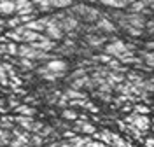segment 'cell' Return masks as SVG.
Instances as JSON below:
<instances>
[{"mask_svg": "<svg viewBox=\"0 0 154 147\" xmlns=\"http://www.w3.org/2000/svg\"><path fill=\"white\" fill-rule=\"evenodd\" d=\"M16 63H18V65H19L23 70H33V67H35V65H33V60L21 58V56H19V60L16 61Z\"/></svg>", "mask_w": 154, "mask_h": 147, "instance_id": "cell-23", "label": "cell"}, {"mask_svg": "<svg viewBox=\"0 0 154 147\" xmlns=\"http://www.w3.org/2000/svg\"><path fill=\"white\" fill-rule=\"evenodd\" d=\"M16 12V2L14 0H0V14L12 16Z\"/></svg>", "mask_w": 154, "mask_h": 147, "instance_id": "cell-12", "label": "cell"}, {"mask_svg": "<svg viewBox=\"0 0 154 147\" xmlns=\"http://www.w3.org/2000/svg\"><path fill=\"white\" fill-rule=\"evenodd\" d=\"M5 49H7L5 54H9V56H16V54H18V46H16V42H12V40H9V42L5 44Z\"/></svg>", "mask_w": 154, "mask_h": 147, "instance_id": "cell-28", "label": "cell"}, {"mask_svg": "<svg viewBox=\"0 0 154 147\" xmlns=\"http://www.w3.org/2000/svg\"><path fill=\"white\" fill-rule=\"evenodd\" d=\"M37 74L38 75H42V79H46V81H56V79L63 77V72H51V70H48L46 67L38 69Z\"/></svg>", "mask_w": 154, "mask_h": 147, "instance_id": "cell-14", "label": "cell"}, {"mask_svg": "<svg viewBox=\"0 0 154 147\" xmlns=\"http://www.w3.org/2000/svg\"><path fill=\"white\" fill-rule=\"evenodd\" d=\"M18 56L21 58H28V60H53V56L46 53V51H40V49H35L32 44H21L18 46Z\"/></svg>", "mask_w": 154, "mask_h": 147, "instance_id": "cell-1", "label": "cell"}, {"mask_svg": "<svg viewBox=\"0 0 154 147\" xmlns=\"http://www.w3.org/2000/svg\"><path fill=\"white\" fill-rule=\"evenodd\" d=\"M126 2V5H128V4H133V2H137V0H125Z\"/></svg>", "mask_w": 154, "mask_h": 147, "instance_id": "cell-43", "label": "cell"}, {"mask_svg": "<svg viewBox=\"0 0 154 147\" xmlns=\"http://www.w3.org/2000/svg\"><path fill=\"white\" fill-rule=\"evenodd\" d=\"M46 37H49L51 40H60V39H63V30L60 28V25L58 23H51V25H48L46 26Z\"/></svg>", "mask_w": 154, "mask_h": 147, "instance_id": "cell-8", "label": "cell"}, {"mask_svg": "<svg viewBox=\"0 0 154 147\" xmlns=\"http://www.w3.org/2000/svg\"><path fill=\"white\" fill-rule=\"evenodd\" d=\"M25 28H28V30H33V32H44L46 30V25L42 23L40 20H33V21H28V23H25Z\"/></svg>", "mask_w": 154, "mask_h": 147, "instance_id": "cell-16", "label": "cell"}, {"mask_svg": "<svg viewBox=\"0 0 154 147\" xmlns=\"http://www.w3.org/2000/svg\"><path fill=\"white\" fill-rule=\"evenodd\" d=\"M103 53L107 54H110L112 58H125V56H133L135 51H130V49L126 47L125 42H121V40H114V42H110V44H107L105 47H103Z\"/></svg>", "mask_w": 154, "mask_h": 147, "instance_id": "cell-2", "label": "cell"}, {"mask_svg": "<svg viewBox=\"0 0 154 147\" xmlns=\"http://www.w3.org/2000/svg\"><path fill=\"white\" fill-rule=\"evenodd\" d=\"M107 37H98V35H86V42L91 46V47H100L103 42H105Z\"/></svg>", "mask_w": 154, "mask_h": 147, "instance_id": "cell-19", "label": "cell"}, {"mask_svg": "<svg viewBox=\"0 0 154 147\" xmlns=\"http://www.w3.org/2000/svg\"><path fill=\"white\" fill-rule=\"evenodd\" d=\"M53 9H67L72 5V0H51Z\"/></svg>", "mask_w": 154, "mask_h": 147, "instance_id": "cell-25", "label": "cell"}, {"mask_svg": "<svg viewBox=\"0 0 154 147\" xmlns=\"http://www.w3.org/2000/svg\"><path fill=\"white\" fill-rule=\"evenodd\" d=\"M42 142H44V137H40L38 133L30 137V145H33V147H40L42 145Z\"/></svg>", "mask_w": 154, "mask_h": 147, "instance_id": "cell-30", "label": "cell"}, {"mask_svg": "<svg viewBox=\"0 0 154 147\" xmlns=\"http://www.w3.org/2000/svg\"><path fill=\"white\" fill-rule=\"evenodd\" d=\"M46 69L51 70V72H63V74H65L67 69H68V65H67V61H63V60L53 58V60H49V61H48Z\"/></svg>", "mask_w": 154, "mask_h": 147, "instance_id": "cell-10", "label": "cell"}, {"mask_svg": "<svg viewBox=\"0 0 154 147\" xmlns=\"http://www.w3.org/2000/svg\"><path fill=\"white\" fill-rule=\"evenodd\" d=\"M14 121H16L23 130H26V131H33V133H38V131L44 128L42 123L33 121V118H30V116H19V114H18V116L14 118Z\"/></svg>", "mask_w": 154, "mask_h": 147, "instance_id": "cell-3", "label": "cell"}, {"mask_svg": "<svg viewBox=\"0 0 154 147\" xmlns=\"http://www.w3.org/2000/svg\"><path fill=\"white\" fill-rule=\"evenodd\" d=\"M67 98L68 100H79V98H86V93H81L79 89H67Z\"/></svg>", "mask_w": 154, "mask_h": 147, "instance_id": "cell-26", "label": "cell"}, {"mask_svg": "<svg viewBox=\"0 0 154 147\" xmlns=\"http://www.w3.org/2000/svg\"><path fill=\"white\" fill-rule=\"evenodd\" d=\"M145 47L151 49V51H154V42H147V44H145Z\"/></svg>", "mask_w": 154, "mask_h": 147, "instance_id": "cell-41", "label": "cell"}, {"mask_svg": "<svg viewBox=\"0 0 154 147\" xmlns=\"http://www.w3.org/2000/svg\"><path fill=\"white\" fill-rule=\"evenodd\" d=\"M135 112H137V114H149V107H144V105H137V107H135Z\"/></svg>", "mask_w": 154, "mask_h": 147, "instance_id": "cell-38", "label": "cell"}, {"mask_svg": "<svg viewBox=\"0 0 154 147\" xmlns=\"http://www.w3.org/2000/svg\"><path fill=\"white\" fill-rule=\"evenodd\" d=\"M40 147H60V144H51V145H40Z\"/></svg>", "mask_w": 154, "mask_h": 147, "instance_id": "cell-42", "label": "cell"}, {"mask_svg": "<svg viewBox=\"0 0 154 147\" xmlns=\"http://www.w3.org/2000/svg\"><path fill=\"white\" fill-rule=\"evenodd\" d=\"M16 2V12L18 16H23V14H32L35 11V5L32 0H14Z\"/></svg>", "mask_w": 154, "mask_h": 147, "instance_id": "cell-7", "label": "cell"}, {"mask_svg": "<svg viewBox=\"0 0 154 147\" xmlns=\"http://www.w3.org/2000/svg\"><path fill=\"white\" fill-rule=\"evenodd\" d=\"M74 130H75V131H81V133H88V135H93L96 131V128L93 126L91 123H88V121H84V119H81V118L75 119Z\"/></svg>", "mask_w": 154, "mask_h": 147, "instance_id": "cell-9", "label": "cell"}, {"mask_svg": "<svg viewBox=\"0 0 154 147\" xmlns=\"http://www.w3.org/2000/svg\"><path fill=\"white\" fill-rule=\"evenodd\" d=\"M126 32H128L130 35H133V37L142 35V28H135V26H126Z\"/></svg>", "mask_w": 154, "mask_h": 147, "instance_id": "cell-34", "label": "cell"}, {"mask_svg": "<svg viewBox=\"0 0 154 147\" xmlns=\"http://www.w3.org/2000/svg\"><path fill=\"white\" fill-rule=\"evenodd\" d=\"M95 28L102 30V32H107V33H112V32H116V25L110 20H107V18H100V20L96 21Z\"/></svg>", "mask_w": 154, "mask_h": 147, "instance_id": "cell-13", "label": "cell"}, {"mask_svg": "<svg viewBox=\"0 0 154 147\" xmlns=\"http://www.w3.org/2000/svg\"><path fill=\"white\" fill-rule=\"evenodd\" d=\"M140 56L145 60V65L147 67L154 69V53H151V51H140Z\"/></svg>", "mask_w": 154, "mask_h": 147, "instance_id": "cell-22", "label": "cell"}, {"mask_svg": "<svg viewBox=\"0 0 154 147\" xmlns=\"http://www.w3.org/2000/svg\"><path fill=\"white\" fill-rule=\"evenodd\" d=\"M5 25L11 26V28H18L19 25H21V18H19V16H18V18H12V20H9Z\"/></svg>", "mask_w": 154, "mask_h": 147, "instance_id": "cell-36", "label": "cell"}, {"mask_svg": "<svg viewBox=\"0 0 154 147\" xmlns=\"http://www.w3.org/2000/svg\"><path fill=\"white\" fill-rule=\"evenodd\" d=\"M93 60H95V61H102V63H109V61H110V60H112V56H110V54H107V53H103V54H98V56H93Z\"/></svg>", "mask_w": 154, "mask_h": 147, "instance_id": "cell-32", "label": "cell"}, {"mask_svg": "<svg viewBox=\"0 0 154 147\" xmlns=\"http://www.w3.org/2000/svg\"><path fill=\"white\" fill-rule=\"evenodd\" d=\"M9 145H11V147H30V144L23 142V140H19V138H12Z\"/></svg>", "mask_w": 154, "mask_h": 147, "instance_id": "cell-33", "label": "cell"}, {"mask_svg": "<svg viewBox=\"0 0 154 147\" xmlns=\"http://www.w3.org/2000/svg\"><path fill=\"white\" fill-rule=\"evenodd\" d=\"M61 116H63V119H68V121H75L79 118V114H77L75 110H70V109H65L61 112Z\"/></svg>", "mask_w": 154, "mask_h": 147, "instance_id": "cell-29", "label": "cell"}, {"mask_svg": "<svg viewBox=\"0 0 154 147\" xmlns=\"http://www.w3.org/2000/svg\"><path fill=\"white\" fill-rule=\"evenodd\" d=\"M84 75H88L86 70H84V69H79V70H75V72L70 75V79H79V77H84Z\"/></svg>", "mask_w": 154, "mask_h": 147, "instance_id": "cell-37", "label": "cell"}, {"mask_svg": "<svg viewBox=\"0 0 154 147\" xmlns=\"http://www.w3.org/2000/svg\"><path fill=\"white\" fill-rule=\"evenodd\" d=\"M12 135H14V138H19V140H23V142H26V144H30V135L26 130H23V128H16V130H12Z\"/></svg>", "mask_w": 154, "mask_h": 147, "instance_id": "cell-18", "label": "cell"}, {"mask_svg": "<svg viewBox=\"0 0 154 147\" xmlns=\"http://www.w3.org/2000/svg\"><path fill=\"white\" fill-rule=\"evenodd\" d=\"M53 133H54V130H53L51 126H44L40 131H38L40 137H49V135H53Z\"/></svg>", "mask_w": 154, "mask_h": 147, "instance_id": "cell-35", "label": "cell"}, {"mask_svg": "<svg viewBox=\"0 0 154 147\" xmlns=\"http://www.w3.org/2000/svg\"><path fill=\"white\" fill-rule=\"evenodd\" d=\"M0 145H2V142H0Z\"/></svg>", "mask_w": 154, "mask_h": 147, "instance_id": "cell-46", "label": "cell"}, {"mask_svg": "<svg viewBox=\"0 0 154 147\" xmlns=\"http://www.w3.org/2000/svg\"><path fill=\"white\" fill-rule=\"evenodd\" d=\"M145 145L147 147H154V138H147V140H145Z\"/></svg>", "mask_w": 154, "mask_h": 147, "instance_id": "cell-40", "label": "cell"}, {"mask_svg": "<svg viewBox=\"0 0 154 147\" xmlns=\"http://www.w3.org/2000/svg\"><path fill=\"white\" fill-rule=\"evenodd\" d=\"M14 110H16V114H19V116H30V118L35 116V109L30 107V105H26V103H19Z\"/></svg>", "mask_w": 154, "mask_h": 147, "instance_id": "cell-15", "label": "cell"}, {"mask_svg": "<svg viewBox=\"0 0 154 147\" xmlns=\"http://www.w3.org/2000/svg\"><path fill=\"white\" fill-rule=\"evenodd\" d=\"M32 46L35 49H40V51H46V53H49V51H53L54 49V40H51L49 37H42L40 40H35V42H32Z\"/></svg>", "mask_w": 154, "mask_h": 147, "instance_id": "cell-11", "label": "cell"}, {"mask_svg": "<svg viewBox=\"0 0 154 147\" xmlns=\"http://www.w3.org/2000/svg\"><path fill=\"white\" fill-rule=\"evenodd\" d=\"M58 25H60V28L63 30V32H74V30L79 28V20H77L75 16H72V14H65V18L63 20L58 21Z\"/></svg>", "mask_w": 154, "mask_h": 147, "instance_id": "cell-5", "label": "cell"}, {"mask_svg": "<svg viewBox=\"0 0 154 147\" xmlns=\"http://www.w3.org/2000/svg\"><path fill=\"white\" fill-rule=\"evenodd\" d=\"M110 145H114V147H131L126 140H123V138L119 137V135H114L112 133V140H110Z\"/></svg>", "mask_w": 154, "mask_h": 147, "instance_id": "cell-24", "label": "cell"}, {"mask_svg": "<svg viewBox=\"0 0 154 147\" xmlns=\"http://www.w3.org/2000/svg\"><path fill=\"white\" fill-rule=\"evenodd\" d=\"M126 121H128L130 124L137 126L140 131H145V130L149 128V124H151V123H149V118H147V114H137V112H135L133 116H130Z\"/></svg>", "mask_w": 154, "mask_h": 147, "instance_id": "cell-4", "label": "cell"}, {"mask_svg": "<svg viewBox=\"0 0 154 147\" xmlns=\"http://www.w3.org/2000/svg\"><path fill=\"white\" fill-rule=\"evenodd\" d=\"M0 84L9 86V81H7V72L4 70V65H2V63H0Z\"/></svg>", "mask_w": 154, "mask_h": 147, "instance_id": "cell-31", "label": "cell"}, {"mask_svg": "<svg viewBox=\"0 0 154 147\" xmlns=\"http://www.w3.org/2000/svg\"><path fill=\"white\" fill-rule=\"evenodd\" d=\"M84 107H86L89 112H93V114L98 112V107H95V105H93V103H89V102H86V105H84Z\"/></svg>", "mask_w": 154, "mask_h": 147, "instance_id": "cell-39", "label": "cell"}, {"mask_svg": "<svg viewBox=\"0 0 154 147\" xmlns=\"http://www.w3.org/2000/svg\"><path fill=\"white\" fill-rule=\"evenodd\" d=\"M33 5H35L40 12H49V11L53 9L51 0H33Z\"/></svg>", "mask_w": 154, "mask_h": 147, "instance_id": "cell-17", "label": "cell"}, {"mask_svg": "<svg viewBox=\"0 0 154 147\" xmlns=\"http://www.w3.org/2000/svg\"><path fill=\"white\" fill-rule=\"evenodd\" d=\"M4 25H5V23H4V21L0 20V28H2V26H4Z\"/></svg>", "mask_w": 154, "mask_h": 147, "instance_id": "cell-44", "label": "cell"}, {"mask_svg": "<svg viewBox=\"0 0 154 147\" xmlns=\"http://www.w3.org/2000/svg\"><path fill=\"white\" fill-rule=\"evenodd\" d=\"M103 5H109V7H116V9H123L126 7V2L125 0H100Z\"/></svg>", "mask_w": 154, "mask_h": 147, "instance_id": "cell-21", "label": "cell"}, {"mask_svg": "<svg viewBox=\"0 0 154 147\" xmlns=\"http://www.w3.org/2000/svg\"><path fill=\"white\" fill-rule=\"evenodd\" d=\"M89 2H96V0H89Z\"/></svg>", "mask_w": 154, "mask_h": 147, "instance_id": "cell-45", "label": "cell"}, {"mask_svg": "<svg viewBox=\"0 0 154 147\" xmlns=\"http://www.w3.org/2000/svg\"><path fill=\"white\" fill-rule=\"evenodd\" d=\"M100 16H102V14H100V11H98V9L89 7V9H88V12H86V16H84L82 20H86V21H89V23H91V21H98V20H100Z\"/></svg>", "mask_w": 154, "mask_h": 147, "instance_id": "cell-20", "label": "cell"}, {"mask_svg": "<svg viewBox=\"0 0 154 147\" xmlns=\"http://www.w3.org/2000/svg\"><path fill=\"white\" fill-rule=\"evenodd\" d=\"M126 23H128V26H135V28H142L144 30L145 26V18L144 14H138V12H130V14H126Z\"/></svg>", "mask_w": 154, "mask_h": 147, "instance_id": "cell-6", "label": "cell"}, {"mask_svg": "<svg viewBox=\"0 0 154 147\" xmlns=\"http://www.w3.org/2000/svg\"><path fill=\"white\" fill-rule=\"evenodd\" d=\"M12 124H14V118H7V116H2V118H0V126L2 128L12 130Z\"/></svg>", "mask_w": 154, "mask_h": 147, "instance_id": "cell-27", "label": "cell"}]
</instances>
